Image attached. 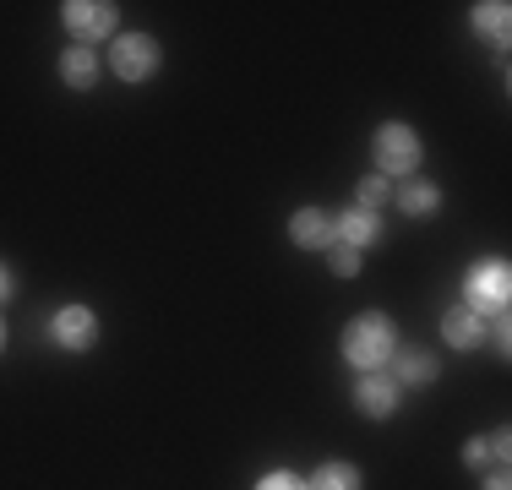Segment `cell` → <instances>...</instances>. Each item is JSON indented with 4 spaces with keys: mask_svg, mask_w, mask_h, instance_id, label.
Wrapping results in <instances>:
<instances>
[{
    "mask_svg": "<svg viewBox=\"0 0 512 490\" xmlns=\"http://www.w3.org/2000/svg\"><path fill=\"white\" fill-rule=\"evenodd\" d=\"M463 305H469L480 322H485V316H507V305H512V273H507L502 256L480 262L469 278H463Z\"/></svg>",
    "mask_w": 512,
    "mask_h": 490,
    "instance_id": "cell-1",
    "label": "cell"
},
{
    "mask_svg": "<svg viewBox=\"0 0 512 490\" xmlns=\"http://www.w3.org/2000/svg\"><path fill=\"white\" fill-rule=\"evenodd\" d=\"M393 343H398V333H393L387 316H360L344 333V360L360 365V371H382V365L393 360Z\"/></svg>",
    "mask_w": 512,
    "mask_h": 490,
    "instance_id": "cell-2",
    "label": "cell"
},
{
    "mask_svg": "<svg viewBox=\"0 0 512 490\" xmlns=\"http://www.w3.org/2000/svg\"><path fill=\"white\" fill-rule=\"evenodd\" d=\"M420 169V137L398 120L376 126V175H414Z\"/></svg>",
    "mask_w": 512,
    "mask_h": 490,
    "instance_id": "cell-3",
    "label": "cell"
},
{
    "mask_svg": "<svg viewBox=\"0 0 512 490\" xmlns=\"http://www.w3.org/2000/svg\"><path fill=\"white\" fill-rule=\"evenodd\" d=\"M109 66H115L120 82H148L158 71V39H148V33H120L115 49H109Z\"/></svg>",
    "mask_w": 512,
    "mask_h": 490,
    "instance_id": "cell-4",
    "label": "cell"
},
{
    "mask_svg": "<svg viewBox=\"0 0 512 490\" xmlns=\"http://www.w3.org/2000/svg\"><path fill=\"white\" fill-rule=\"evenodd\" d=\"M60 17H66V28L82 39V49L99 44V39H115V22H120L109 0H66V6H60Z\"/></svg>",
    "mask_w": 512,
    "mask_h": 490,
    "instance_id": "cell-5",
    "label": "cell"
},
{
    "mask_svg": "<svg viewBox=\"0 0 512 490\" xmlns=\"http://www.w3.org/2000/svg\"><path fill=\"white\" fill-rule=\"evenodd\" d=\"M50 333H55L60 349L88 354L93 343H99V316H93L88 305H60V311H55V322H50Z\"/></svg>",
    "mask_w": 512,
    "mask_h": 490,
    "instance_id": "cell-6",
    "label": "cell"
},
{
    "mask_svg": "<svg viewBox=\"0 0 512 490\" xmlns=\"http://www.w3.org/2000/svg\"><path fill=\"white\" fill-rule=\"evenodd\" d=\"M398 398H404V387H398L393 376H382V371H365L360 387H355V403L371 414V420H387V414L398 409Z\"/></svg>",
    "mask_w": 512,
    "mask_h": 490,
    "instance_id": "cell-7",
    "label": "cell"
},
{
    "mask_svg": "<svg viewBox=\"0 0 512 490\" xmlns=\"http://www.w3.org/2000/svg\"><path fill=\"white\" fill-rule=\"evenodd\" d=\"M289 240H295L300 251H327V245H333V218H327L322 207H300V213L289 218Z\"/></svg>",
    "mask_w": 512,
    "mask_h": 490,
    "instance_id": "cell-8",
    "label": "cell"
},
{
    "mask_svg": "<svg viewBox=\"0 0 512 490\" xmlns=\"http://www.w3.org/2000/svg\"><path fill=\"white\" fill-rule=\"evenodd\" d=\"M376 235H382V218L365 213V207H349V213L333 218V240L338 245H355V251H360V245H371Z\"/></svg>",
    "mask_w": 512,
    "mask_h": 490,
    "instance_id": "cell-9",
    "label": "cell"
},
{
    "mask_svg": "<svg viewBox=\"0 0 512 490\" xmlns=\"http://www.w3.org/2000/svg\"><path fill=\"white\" fill-rule=\"evenodd\" d=\"M442 338L453 343V349H474V343L485 338V322L469 311V305H453V311L442 316Z\"/></svg>",
    "mask_w": 512,
    "mask_h": 490,
    "instance_id": "cell-10",
    "label": "cell"
},
{
    "mask_svg": "<svg viewBox=\"0 0 512 490\" xmlns=\"http://www.w3.org/2000/svg\"><path fill=\"white\" fill-rule=\"evenodd\" d=\"M60 82H66V88H77V93H88L93 82H99V60H93V49H66V55H60Z\"/></svg>",
    "mask_w": 512,
    "mask_h": 490,
    "instance_id": "cell-11",
    "label": "cell"
},
{
    "mask_svg": "<svg viewBox=\"0 0 512 490\" xmlns=\"http://www.w3.org/2000/svg\"><path fill=\"white\" fill-rule=\"evenodd\" d=\"M474 33H485L496 49H507V33H512V6L502 0H485V6H474Z\"/></svg>",
    "mask_w": 512,
    "mask_h": 490,
    "instance_id": "cell-12",
    "label": "cell"
},
{
    "mask_svg": "<svg viewBox=\"0 0 512 490\" xmlns=\"http://www.w3.org/2000/svg\"><path fill=\"white\" fill-rule=\"evenodd\" d=\"M306 490H360V469L355 463H322L306 480Z\"/></svg>",
    "mask_w": 512,
    "mask_h": 490,
    "instance_id": "cell-13",
    "label": "cell"
},
{
    "mask_svg": "<svg viewBox=\"0 0 512 490\" xmlns=\"http://www.w3.org/2000/svg\"><path fill=\"white\" fill-rule=\"evenodd\" d=\"M398 207H404L409 218H425V213H436V207H442V191L425 186V180H414V186L398 191Z\"/></svg>",
    "mask_w": 512,
    "mask_h": 490,
    "instance_id": "cell-14",
    "label": "cell"
},
{
    "mask_svg": "<svg viewBox=\"0 0 512 490\" xmlns=\"http://www.w3.org/2000/svg\"><path fill=\"white\" fill-rule=\"evenodd\" d=\"M398 382H409V387H431L436 382V360L425 349H409L404 360H398Z\"/></svg>",
    "mask_w": 512,
    "mask_h": 490,
    "instance_id": "cell-15",
    "label": "cell"
},
{
    "mask_svg": "<svg viewBox=\"0 0 512 490\" xmlns=\"http://www.w3.org/2000/svg\"><path fill=\"white\" fill-rule=\"evenodd\" d=\"M387 196H393L387 175H365V180H360V207H365V213H376V207H382Z\"/></svg>",
    "mask_w": 512,
    "mask_h": 490,
    "instance_id": "cell-16",
    "label": "cell"
},
{
    "mask_svg": "<svg viewBox=\"0 0 512 490\" xmlns=\"http://www.w3.org/2000/svg\"><path fill=\"white\" fill-rule=\"evenodd\" d=\"M327 262H333L338 278H355L360 273V251H355V245H338L333 240V245H327Z\"/></svg>",
    "mask_w": 512,
    "mask_h": 490,
    "instance_id": "cell-17",
    "label": "cell"
},
{
    "mask_svg": "<svg viewBox=\"0 0 512 490\" xmlns=\"http://www.w3.org/2000/svg\"><path fill=\"white\" fill-rule=\"evenodd\" d=\"M256 490H306V480H300V474H289V469H273V474H262V480H256Z\"/></svg>",
    "mask_w": 512,
    "mask_h": 490,
    "instance_id": "cell-18",
    "label": "cell"
},
{
    "mask_svg": "<svg viewBox=\"0 0 512 490\" xmlns=\"http://www.w3.org/2000/svg\"><path fill=\"white\" fill-rule=\"evenodd\" d=\"M463 463H469V469H480V463H491V447H485V441L474 436L469 447H463Z\"/></svg>",
    "mask_w": 512,
    "mask_h": 490,
    "instance_id": "cell-19",
    "label": "cell"
},
{
    "mask_svg": "<svg viewBox=\"0 0 512 490\" xmlns=\"http://www.w3.org/2000/svg\"><path fill=\"white\" fill-rule=\"evenodd\" d=\"M491 343H496V354H512V333H507V316H496V333H491Z\"/></svg>",
    "mask_w": 512,
    "mask_h": 490,
    "instance_id": "cell-20",
    "label": "cell"
},
{
    "mask_svg": "<svg viewBox=\"0 0 512 490\" xmlns=\"http://www.w3.org/2000/svg\"><path fill=\"white\" fill-rule=\"evenodd\" d=\"M507 441H512L507 431H496L491 441H485V447H491V458H496V463H507V452H512V447H507Z\"/></svg>",
    "mask_w": 512,
    "mask_h": 490,
    "instance_id": "cell-21",
    "label": "cell"
},
{
    "mask_svg": "<svg viewBox=\"0 0 512 490\" xmlns=\"http://www.w3.org/2000/svg\"><path fill=\"white\" fill-rule=\"evenodd\" d=\"M11 289H17V284H11V267H6V262H0V305H6V300H11Z\"/></svg>",
    "mask_w": 512,
    "mask_h": 490,
    "instance_id": "cell-22",
    "label": "cell"
},
{
    "mask_svg": "<svg viewBox=\"0 0 512 490\" xmlns=\"http://www.w3.org/2000/svg\"><path fill=\"white\" fill-rule=\"evenodd\" d=\"M485 490H512V485H507V474H491V480H485Z\"/></svg>",
    "mask_w": 512,
    "mask_h": 490,
    "instance_id": "cell-23",
    "label": "cell"
},
{
    "mask_svg": "<svg viewBox=\"0 0 512 490\" xmlns=\"http://www.w3.org/2000/svg\"><path fill=\"white\" fill-rule=\"evenodd\" d=\"M0 349H6V322H0Z\"/></svg>",
    "mask_w": 512,
    "mask_h": 490,
    "instance_id": "cell-24",
    "label": "cell"
}]
</instances>
